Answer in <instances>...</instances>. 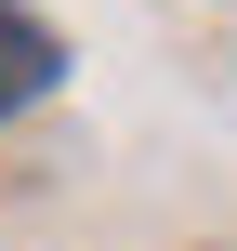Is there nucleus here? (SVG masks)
<instances>
[{"label": "nucleus", "instance_id": "obj_1", "mask_svg": "<svg viewBox=\"0 0 237 251\" xmlns=\"http://www.w3.org/2000/svg\"><path fill=\"white\" fill-rule=\"evenodd\" d=\"M40 93H53V40L0 0V119H13V106H40Z\"/></svg>", "mask_w": 237, "mask_h": 251}]
</instances>
